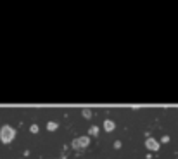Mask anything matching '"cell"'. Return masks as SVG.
<instances>
[{
    "mask_svg": "<svg viewBox=\"0 0 178 159\" xmlns=\"http://www.w3.org/2000/svg\"><path fill=\"white\" fill-rule=\"evenodd\" d=\"M14 137H16V130L12 126L5 124V126L0 128V140H2V144H10L14 140Z\"/></svg>",
    "mask_w": 178,
    "mask_h": 159,
    "instance_id": "cell-1",
    "label": "cell"
},
{
    "mask_svg": "<svg viewBox=\"0 0 178 159\" xmlns=\"http://www.w3.org/2000/svg\"><path fill=\"white\" fill-rule=\"evenodd\" d=\"M88 144H90V137H78V138H74V140L71 142V147L78 150V149L88 147Z\"/></svg>",
    "mask_w": 178,
    "mask_h": 159,
    "instance_id": "cell-2",
    "label": "cell"
},
{
    "mask_svg": "<svg viewBox=\"0 0 178 159\" xmlns=\"http://www.w3.org/2000/svg\"><path fill=\"white\" fill-rule=\"evenodd\" d=\"M145 147H147V150H152V152H156V150H159V142H157L156 138L149 137L147 140H145Z\"/></svg>",
    "mask_w": 178,
    "mask_h": 159,
    "instance_id": "cell-3",
    "label": "cell"
},
{
    "mask_svg": "<svg viewBox=\"0 0 178 159\" xmlns=\"http://www.w3.org/2000/svg\"><path fill=\"white\" fill-rule=\"evenodd\" d=\"M114 128H116V124H114L113 119H106V121H104V130H106V132H113Z\"/></svg>",
    "mask_w": 178,
    "mask_h": 159,
    "instance_id": "cell-4",
    "label": "cell"
},
{
    "mask_svg": "<svg viewBox=\"0 0 178 159\" xmlns=\"http://www.w3.org/2000/svg\"><path fill=\"white\" fill-rule=\"evenodd\" d=\"M57 126H59V124H57L56 121H48V123H47V130H48V132H56Z\"/></svg>",
    "mask_w": 178,
    "mask_h": 159,
    "instance_id": "cell-5",
    "label": "cell"
},
{
    "mask_svg": "<svg viewBox=\"0 0 178 159\" xmlns=\"http://www.w3.org/2000/svg\"><path fill=\"white\" fill-rule=\"evenodd\" d=\"M88 133H90V135H93V137H97V133H99V128H97V126H90Z\"/></svg>",
    "mask_w": 178,
    "mask_h": 159,
    "instance_id": "cell-6",
    "label": "cell"
},
{
    "mask_svg": "<svg viewBox=\"0 0 178 159\" xmlns=\"http://www.w3.org/2000/svg\"><path fill=\"white\" fill-rule=\"evenodd\" d=\"M38 130H40L38 124H31V126H30V132L31 133H38Z\"/></svg>",
    "mask_w": 178,
    "mask_h": 159,
    "instance_id": "cell-7",
    "label": "cell"
},
{
    "mask_svg": "<svg viewBox=\"0 0 178 159\" xmlns=\"http://www.w3.org/2000/svg\"><path fill=\"white\" fill-rule=\"evenodd\" d=\"M83 116H85V118H92V111L90 109H83Z\"/></svg>",
    "mask_w": 178,
    "mask_h": 159,
    "instance_id": "cell-8",
    "label": "cell"
},
{
    "mask_svg": "<svg viewBox=\"0 0 178 159\" xmlns=\"http://www.w3.org/2000/svg\"><path fill=\"white\" fill-rule=\"evenodd\" d=\"M161 142H163V144H168V142H169V137H168V135H164V137L161 138Z\"/></svg>",
    "mask_w": 178,
    "mask_h": 159,
    "instance_id": "cell-9",
    "label": "cell"
},
{
    "mask_svg": "<svg viewBox=\"0 0 178 159\" xmlns=\"http://www.w3.org/2000/svg\"><path fill=\"white\" fill-rule=\"evenodd\" d=\"M114 147H116V149H119V147H121V142L116 140V142H114Z\"/></svg>",
    "mask_w": 178,
    "mask_h": 159,
    "instance_id": "cell-10",
    "label": "cell"
}]
</instances>
